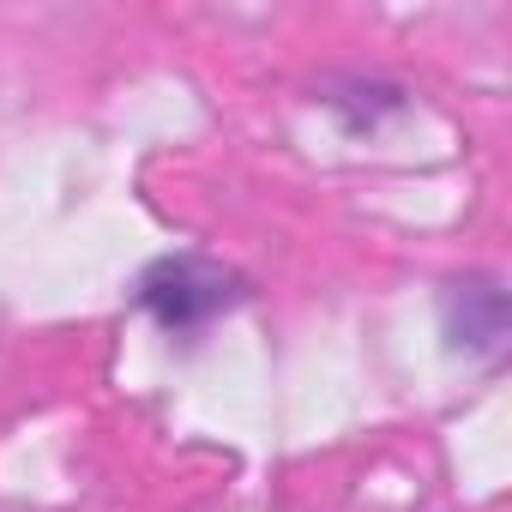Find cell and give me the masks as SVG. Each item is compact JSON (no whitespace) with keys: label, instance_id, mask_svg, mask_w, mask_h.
Masks as SVG:
<instances>
[{"label":"cell","instance_id":"obj_1","mask_svg":"<svg viewBox=\"0 0 512 512\" xmlns=\"http://www.w3.org/2000/svg\"><path fill=\"white\" fill-rule=\"evenodd\" d=\"M133 296H139V308L163 332H199L217 314H229L247 296V284L229 266L205 260V253H163V260H151L139 272V290Z\"/></svg>","mask_w":512,"mask_h":512},{"label":"cell","instance_id":"obj_2","mask_svg":"<svg viewBox=\"0 0 512 512\" xmlns=\"http://www.w3.org/2000/svg\"><path fill=\"white\" fill-rule=\"evenodd\" d=\"M440 326H446V344H452L458 356L494 362V356L506 350V326H512V308H506L500 278L446 284V296H440Z\"/></svg>","mask_w":512,"mask_h":512}]
</instances>
